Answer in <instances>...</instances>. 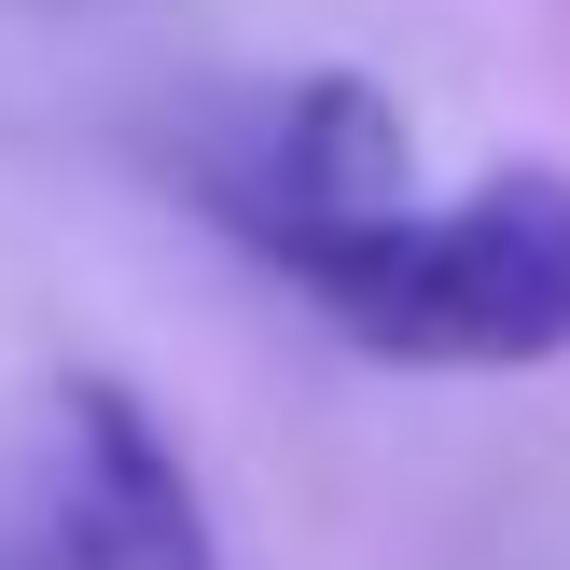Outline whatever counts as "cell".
Returning <instances> with one entry per match:
<instances>
[{
  "mask_svg": "<svg viewBox=\"0 0 570 570\" xmlns=\"http://www.w3.org/2000/svg\"><path fill=\"white\" fill-rule=\"evenodd\" d=\"M348 348L417 376H515L570 348V167H488L460 195H417L321 278H293Z\"/></svg>",
  "mask_w": 570,
  "mask_h": 570,
  "instance_id": "cell-1",
  "label": "cell"
},
{
  "mask_svg": "<svg viewBox=\"0 0 570 570\" xmlns=\"http://www.w3.org/2000/svg\"><path fill=\"white\" fill-rule=\"evenodd\" d=\"M0 570H223L209 488L126 376L42 390V432L0 488Z\"/></svg>",
  "mask_w": 570,
  "mask_h": 570,
  "instance_id": "cell-3",
  "label": "cell"
},
{
  "mask_svg": "<svg viewBox=\"0 0 570 570\" xmlns=\"http://www.w3.org/2000/svg\"><path fill=\"white\" fill-rule=\"evenodd\" d=\"M167 181L278 278H321L348 237H376L390 209H417V139L362 70H265L209 83L167 126Z\"/></svg>",
  "mask_w": 570,
  "mask_h": 570,
  "instance_id": "cell-2",
  "label": "cell"
}]
</instances>
